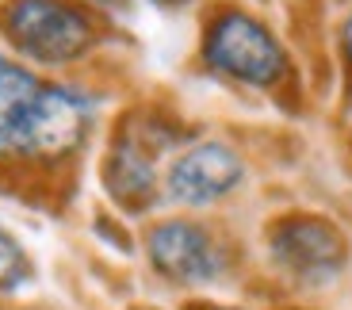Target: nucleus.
Masks as SVG:
<instances>
[{
    "instance_id": "f257e3e1",
    "label": "nucleus",
    "mask_w": 352,
    "mask_h": 310,
    "mask_svg": "<svg viewBox=\"0 0 352 310\" xmlns=\"http://www.w3.org/2000/svg\"><path fill=\"white\" fill-rule=\"evenodd\" d=\"M4 35L35 62H73L92 46L85 12L62 0H12L4 8Z\"/></svg>"
},
{
    "instance_id": "f03ea898",
    "label": "nucleus",
    "mask_w": 352,
    "mask_h": 310,
    "mask_svg": "<svg viewBox=\"0 0 352 310\" xmlns=\"http://www.w3.org/2000/svg\"><path fill=\"white\" fill-rule=\"evenodd\" d=\"M207 62L245 85H272L283 77L287 58L268 27H261L241 12H230L207 35Z\"/></svg>"
},
{
    "instance_id": "7ed1b4c3",
    "label": "nucleus",
    "mask_w": 352,
    "mask_h": 310,
    "mask_svg": "<svg viewBox=\"0 0 352 310\" xmlns=\"http://www.w3.org/2000/svg\"><path fill=\"white\" fill-rule=\"evenodd\" d=\"M272 261L299 284H326L344 265V238L318 219L280 222L272 234Z\"/></svg>"
},
{
    "instance_id": "20e7f679",
    "label": "nucleus",
    "mask_w": 352,
    "mask_h": 310,
    "mask_svg": "<svg viewBox=\"0 0 352 310\" xmlns=\"http://www.w3.org/2000/svg\"><path fill=\"white\" fill-rule=\"evenodd\" d=\"M241 157L222 142H199L188 153L173 161L168 168V195L176 203L188 207H203L222 199L226 192L241 184Z\"/></svg>"
},
{
    "instance_id": "39448f33",
    "label": "nucleus",
    "mask_w": 352,
    "mask_h": 310,
    "mask_svg": "<svg viewBox=\"0 0 352 310\" xmlns=\"http://www.w3.org/2000/svg\"><path fill=\"white\" fill-rule=\"evenodd\" d=\"M150 261L180 284H207L222 272V253L192 222H165L150 234Z\"/></svg>"
},
{
    "instance_id": "423d86ee",
    "label": "nucleus",
    "mask_w": 352,
    "mask_h": 310,
    "mask_svg": "<svg viewBox=\"0 0 352 310\" xmlns=\"http://www.w3.org/2000/svg\"><path fill=\"white\" fill-rule=\"evenodd\" d=\"M88 126V104L69 89H58V85H46L38 107L31 115V131H27V146L23 153L31 157H58V153H69L80 142V134Z\"/></svg>"
},
{
    "instance_id": "0eeeda50",
    "label": "nucleus",
    "mask_w": 352,
    "mask_h": 310,
    "mask_svg": "<svg viewBox=\"0 0 352 310\" xmlns=\"http://www.w3.org/2000/svg\"><path fill=\"white\" fill-rule=\"evenodd\" d=\"M43 89L23 65L0 58V153H23Z\"/></svg>"
},
{
    "instance_id": "6e6552de",
    "label": "nucleus",
    "mask_w": 352,
    "mask_h": 310,
    "mask_svg": "<svg viewBox=\"0 0 352 310\" xmlns=\"http://www.w3.org/2000/svg\"><path fill=\"white\" fill-rule=\"evenodd\" d=\"M107 188L126 207H142L153 195V161L134 138L119 142L107 157Z\"/></svg>"
},
{
    "instance_id": "1a4fd4ad",
    "label": "nucleus",
    "mask_w": 352,
    "mask_h": 310,
    "mask_svg": "<svg viewBox=\"0 0 352 310\" xmlns=\"http://www.w3.org/2000/svg\"><path fill=\"white\" fill-rule=\"evenodd\" d=\"M31 280V261H27L23 245L0 226V291H16Z\"/></svg>"
},
{
    "instance_id": "9d476101",
    "label": "nucleus",
    "mask_w": 352,
    "mask_h": 310,
    "mask_svg": "<svg viewBox=\"0 0 352 310\" xmlns=\"http://www.w3.org/2000/svg\"><path fill=\"white\" fill-rule=\"evenodd\" d=\"M344 50H349V58H352V16H349V23H344Z\"/></svg>"
},
{
    "instance_id": "9b49d317",
    "label": "nucleus",
    "mask_w": 352,
    "mask_h": 310,
    "mask_svg": "<svg viewBox=\"0 0 352 310\" xmlns=\"http://www.w3.org/2000/svg\"><path fill=\"white\" fill-rule=\"evenodd\" d=\"M100 4H115V0H100Z\"/></svg>"
}]
</instances>
